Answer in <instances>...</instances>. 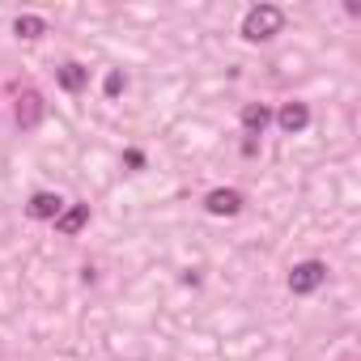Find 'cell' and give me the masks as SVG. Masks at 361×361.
<instances>
[{
  "label": "cell",
  "mask_w": 361,
  "mask_h": 361,
  "mask_svg": "<svg viewBox=\"0 0 361 361\" xmlns=\"http://www.w3.org/2000/svg\"><path fill=\"white\" fill-rule=\"evenodd\" d=\"M39 119H43V98H39V94H26V98L18 102V123H22V128H35Z\"/></svg>",
  "instance_id": "cell-8"
},
{
  "label": "cell",
  "mask_w": 361,
  "mask_h": 361,
  "mask_svg": "<svg viewBox=\"0 0 361 361\" xmlns=\"http://www.w3.org/2000/svg\"><path fill=\"white\" fill-rule=\"evenodd\" d=\"M204 209H209L213 217H238V213H243V196H238L234 188H217V192L204 196Z\"/></svg>",
  "instance_id": "cell-3"
},
{
  "label": "cell",
  "mask_w": 361,
  "mask_h": 361,
  "mask_svg": "<svg viewBox=\"0 0 361 361\" xmlns=\"http://www.w3.org/2000/svg\"><path fill=\"white\" fill-rule=\"evenodd\" d=\"M13 30H18L22 39H43V35H47V22L35 18V13H22V18L13 22Z\"/></svg>",
  "instance_id": "cell-9"
},
{
  "label": "cell",
  "mask_w": 361,
  "mask_h": 361,
  "mask_svg": "<svg viewBox=\"0 0 361 361\" xmlns=\"http://www.w3.org/2000/svg\"><path fill=\"white\" fill-rule=\"evenodd\" d=\"M285 30V9L281 5H255V9H247V18H243V39L247 43H268V39H276Z\"/></svg>",
  "instance_id": "cell-1"
},
{
  "label": "cell",
  "mask_w": 361,
  "mask_h": 361,
  "mask_svg": "<svg viewBox=\"0 0 361 361\" xmlns=\"http://www.w3.org/2000/svg\"><path fill=\"white\" fill-rule=\"evenodd\" d=\"M268 123H272V111H268L264 102H247V106H243V128H247V136H259Z\"/></svg>",
  "instance_id": "cell-7"
},
{
  "label": "cell",
  "mask_w": 361,
  "mask_h": 361,
  "mask_svg": "<svg viewBox=\"0 0 361 361\" xmlns=\"http://www.w3.org/2000/svg\"><path fill=\"white\" fill-rule=\"evenodd\" d=\"M276 123H281V132L298 136V132H306V123H310V106H306V102H285V106L276 111Z\"/></svg>",
  "instance_id": "cell-4"
},
{
  "label": "cell",
  "mask_w": 361,
  "mask_h": 361,
  "mask_svg": "<svg viewBox=\"0 0 361 361\" xmlns=\"http://www.w3.org/2000/svg\"><path fill=\"white\" fill-rule=\"evenodd\" d=\"M85 221H90V204H73V209H64V213L56 217V230L73 238V234H81V230H85Z\"/></svg>",
  "instance_id": "cell-6"
},
{
  "label": "cell",
  "mask_w": 361,
  "mask_h": 361,
  "mask_svg": "<svg viewBox=\"0 0 361 361\" xmlns=\"http://www.w3.org/2000/svg\"><path fill=\"white\" fill-rule=\"evenodd\" d=\"M26 213H30L35 221H56V217L64 213V200H60L56 192H35L30 204H26Z\"/></svg>",
  "instance_id": "cell-5"
},
{
  "label": "cell",
  "mask_w": 361,
  "mask_h": 361,
  "mask_svg": "<svg viewBox=\"0 0 361 361\" xmlns=\"http://www.w3.org/2000/svg\"><path fill=\"white\" fill-rule=\"evenodd\" d=\"M123 161H128V166H145V153H140V149H128V157H123Z\"/></svg>",
  "instance_id": "cell-12"
},
{
  "label": "cell",
  "mask_w": 361,
  "mask_h": 361,
  "mask_svg": "<svg viewBox=\"0 0 361 361\" xmlns=\"http://www.w3.org/2000/svg\"><path fill=\"white\" fill-rule=\"evenodd\" d=\"M327 281V268L319 264V259H306V264H293V272H289V289L298 293V298H306V293H314L319 285Z\"/></svg>",
  "instance_id": "cell-2"
},
{
  "label": "cell",
  "mask_w": 361,
  "mask_h": 361,
  "mask_svg": "<svg viewBox=\"0 0 361 361\" xmlns=\"http://www.w3.org/2000/svg\"><path fill=\"white\" fill-rule=\"evenodd\" d=\"M102 90H106V98H119V94H123V73H106Z\"/></svg>",
  "instance_id": "cell-11"
},
{
  "label": "cell",
  "mask_w": 361,
  "mask_h": 361,
  "mask_svg": "<svg viewBox=\"0 0 361 361\" xmlns=\"http://www.w3.org/2000/svg\"><path fill=\"white\" fill-rule=\"evenodd\" d=\"M85 81H90V73H85L81 64H64V68H60V85H64L68 94H77Z\"/></svg>",
  "instance_id": "cell-10"
}]
</instances>
